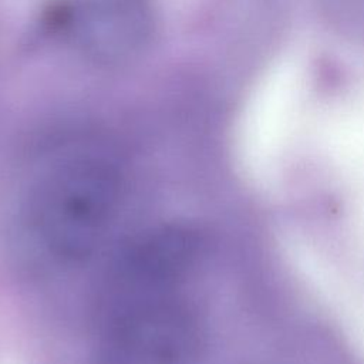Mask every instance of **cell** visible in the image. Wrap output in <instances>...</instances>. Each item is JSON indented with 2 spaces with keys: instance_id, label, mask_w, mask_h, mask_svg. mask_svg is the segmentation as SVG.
<instances>
[{
  "instance_id": "1",
  "label": "cell",
  "mask_w": 364,
  "mask_h": 364,
  "mask_svg": "<svg viewBox=\"0 0 364 364\" xmlns=\"http://www.w3.org/2000/svg\"><path fill=\"white\" fill-rule=\"evenodd\" d=\"M122 172L108 155L74 151L48 164L18 208V230L47 266L88 259L107 235L122 198Z\"/></svg>"
},
{
  "instance_id": "2",
  "label": "cell",
  "mask_w": 364,
  "mask_h": 364,
  "mask_svg": "<svg viewBox=\"0 0 364 364\" xmlns=\"http://www.w3.org/2000/svg\"><path fill=\"white\" fill-rule=\"evenodd\" d=\"M88 364H198L205 331L182 293L134 301L102 313Z\"/></svg>"
},
{
  "instance_id": "3",
  "label": "cell",
  "mask_w": 364,
  "mask_h": 364,
  "mask_svg": "<svg viewBox=\"0 0 364 364\" xmlns=\"http://www.w3.org/2000/svg\"><path fill=\"white\" fill-rule=\"evenodd\" d=\"M202 240L181 223L152 228L131 240L109 267L102 313L145 299L181 293L198 264Z\"/></svg>"
},
{
  "instance_id": "4",
  "label": "cell",
  "mask_w": 364,
  "mask_h": 364,
  "mask_svg": "<svg viewBox=\"0 0 364 364\" xmlns=\"http://www.w3.org/2000/svg\"><path fill=\"white\" fill-rule=\"evenodd\" d=\"M82 51L104 64L135 58L152 34L148 0H82L74 17Z\"/></svg>"
}]
</instances>
